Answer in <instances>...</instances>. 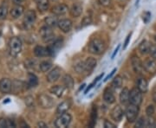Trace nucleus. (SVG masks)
Wrapping results in <instances>:
<instances>
[{
  "label": "nucleus",
  "instance_id": "f257e3e1",
  "mask_svg": "<svg viewBox=\"0 0 156 128\" xmlns=\"http://www.w3.org/2000/svg\"><path fill=\"white\" fill-rule=\"evenodd\" d=\"M105 43L102 40L95 38L93 39L89 44V51L95 56L101 55L105 51Z\"/></svg>",
  "mask_w": 156,
  "mask_h": 128
},
{
  "label": "nucleus",
  "instance_id": "f03ea898",
  "mask_svg": "<svg viewBox=\"0 0 156 128\" xmlns=\"http://www.w3.org/2000/svg\"><path fill=\"white\" fill-rule=\"evenodd\" d=\"M10 53L12 56H17L22 50V41L19 37H12L9 43Z\"/></svg>",
  "mask_w": 156,
  "mask_h": 128
},
{
  "label": "nucleus",
  "instance_id": "7ed1b4c3",
  "mask_svg": "<svg viewBox=\"0 0 156 128\" xmlns=\"http://www.w3.org/2000/svg\"><path fill=\"white\" fill-rule=\"evenodd\" d=\"M139 114V106L130 104L127 107L126 112H125V115L127 118V120L129 123H134L138 117Z\"/></svg>",
  "mask_w": 156,
  "mask_h": 128
},
{
  "label": "nucleus",
  "instance_id": "20e7f679",
  "mask_svg": "<svg viewBox=\"0 0 156 128\" xmlns=\"http://www.w3.org/2000/svg\"><path fill=\"white\" fill-rule=\"evenodd\" d=\"M71 119H72V117L69 113H68L67 112H63L56 119L55 126L58 128L68 127L69 125L71 122Z\"/></svg>",
  "mask_w": 156,
  "mask_h": 128
},
{
  "label": "nucleus",
  "instance_id": "39448f33",
  "mask_svg": "<svg viewBox=\"0 0 156 128\" xmlns=\"http://www.w3.org/2000/svg\"><path fill=\"white\" fill-rule=\"evenodd\" d=\"M142 102V92L137 88H133L129 92V103L140 106Z\"/></svg>",
  "mask_w": 156,
  "mask_h": 128
},
{
  "label": "nucleus",
  "instance_id": "423d86ee",
  "mask_svg": "<svg viewBox=\"0 0 156 128\" xmlns=\"http://www.w3.org/2000/svg\"><path fill=\"white\" fill-rule=\"evenodd\" d=\"M38 103L41 107L44 109H50L52 108L55 105V101L53 98H51L50 95L42 94L38 96Z\"/></svg>",
  "mask_w": 156,
  "mask_h": 128
},
{
  "label": "nucleus",
  "instance_id": "0eeeda50",
  "mask_svg": "<svg viewBox=\"0 0 156 128\" xmlns=\"http://www.w3.org/2000/svg\"><path fill=\"white\" fill-rule=\"evenodd\" d=\"M39 34L45 43H50V42L55 39V34L53 32V30L51 29V27H49L47 25L40 29Z\"/></svg>",
  "mask_w": 156,
  "mask_h": 128
},
{
  "label": "nucleus",
  "instance_id": "6e6552de",
  "mask_svg": "<svg viewBox=\"0 0 156 128\" xmlns=\"http://www.w3.org/2000/svg\"><path fill=\"white\" fill-rule=\"evenodd\" d=\"M37 15L34 11H28L23 18V24L26 28H30L36 21Z\"/></svg>",
  "mask_w": 156,
  "mask_h": 128
},
{
  "label": "nucleus",
  "instance_id": "1a4fd4ad",
  "mask_svg": "<svg viewBox=\"0 0 156 128\" xmlns=\"http://www.w3.org/2000/svg\"><path fill=\"white\" fill-rule=\"evenodd\" d=\"M62 69L59 67H54L50 72H49L47 75V81L50 83H54L56 81H58V79L60 78L61 75Z\"/></svg>",
  "mask_w": 156,
  "mask_h": 128
},
{
  "label": "nucleus",
  "instance_id": "9d476101",
  "mask_svg": "<svg viewBox=\"0 0 156 128\" xmlns=\"http://www.w3.org/2000/svg\"><path fill=\"white\" fill-rule=\"evenodd\" d=\"M72 21L69 20V19H67V18L59 20L58 21V24H57V26L59 27V29H61L62 32H64V33L69 32L70 29H72Z\"/></svg>",
  "mask_w": 156,
  "mask_h": 128
},
{
  "label": "nucleus",
  "instance_id": "9b49d317",
  "mask_svg": "<svg viewBox=\"0 0 156 128\" xmlns=\"http://www.w3.org/2000/svg\"><path fill=\"white\" fill-rule=\"evenodd\" d=\"M12 88L11 81L8 78H3L0 80V91L3 94H9Z\"/></svg>",
  "mask_w": 156,
  "mask_h": 128
},
{
  "label": "nucleus",
  "instance_id": "f8f14e48",
  "mask_svg": "<svg viewBox=\"0 0 156 128\" xmlns=\"http://www.w3.org/2000/svg\"><path fill=\"white\" fill-rule=\"evenodd\" d=\"M143 67L147 72L149 74H155L156 73V61L154 59H147L143 63Z\"/></svg>",
  "mask_w": 156,
  "mask_h": 128
},
{
  "label": "nucleus",
  "instance_id": "ddd939ff",
  "mask_svg": "<svg viewBox=\"0 0 156 128\" xmlns=\"http://www.w3.org/2000/svg\"><path fill=\"white\" fill-rule=\"evenodd\" d=\"M131 64H132V67H133L134 71L136 74L141 73L142 69L144 68L143 67V63L140 60V58L138 56H133L132 57V59H131Z\"/></svg>",
  "mask_w": 156,
  "mask_h": 128
},
{
  "label": "nucleus",
  "instance_id": "4468645a",
  "mask_svg": "<svg viewBox=\"0 0 156 128\" xmlns=\"http://www.w3.org/2000/svg\"><path fill=\"white\" fill-rule=\"evenodd\" d=\"M69 11V7L64 4L56 5L52 8V13H54L56 16H62L66 14Z\"/></svg>",
  "mask_w": 156,
  "mask_h": 128
},
{
  "label": "nucleus",
  "instance_id": "2eb2a0df",
  "mask_svg": "<svg viewBox=\"0 0 156 128\" xmlns=\"http://www.w3.org/2000/svg\"><path fill=\"white\" fill-rule=\"evenodd\" d=\"M34 54L37 57H44L50 56V51L49 48H45L43 46H37L34 49Z\"/></svg>",
  "mask_w": 156,
  "mask_h": 128
},
{
  "label": "nucleus",
  "instance_id": "dca6fc26",
  "mask_svg": "<svg viewBox=\"0 0 156 128\" xmlns=\"http://www.w3.org/2000/svg\"><path fill=\"white\" fill-rule=\"evenodd\" d=\"M111 117L115 121L122 120L123 117V110L120 106H115L111 111Z\"/></svg>",
  "mask_w": 156,
  "mask_h": 128
},
{
  "label": "nucleus",
  "instance_id": "f3484780",
  "mask_svg": "<svg viewBox=\"0 0 156 128\" xmlns=\"http://www.w3.org/2000/svg\"><path fill=\"white\" fill-rule=\"evenodd\" d=\"M97 61L95 58L93 57H89L86 59V61H84V66H85V71L86 72H91L96 66Z\"/></svg>",
  "mask_w": 156,
  "mask_h": 128
},
{
  "label": "nucleus",
  "instance_id": "a211bd4d",
  "mask_svg": "<svg viewBox=\"0 0 156 128\" xmlns=\"http://www.w3.org/2000/svg\"><path fill=\"white\" fill-rule=\"evenodd\" d=\"M70 106H71V102L69 100H64L58 105L57 108H56V112L59 114L66 112L69 109Z\"/></svg>",
  "mask_w": 156,
  "mask_h": 128
},
{
  "label": "nucleus",
  "instance_id": "6ab92c4d",
  "mask_svg": "<svg viewBox=\"0 0 156 128\" xmlns=\"http://www.w3.org/2000/svg\"><path fill=\"white\" fill-rule=\"evenodd\" d=\"M65 88H65L64 86L56 85V86H54V87H52V88L50 89V92L51 94L56 95V97L60 98V97H62V95H63Z\"/></svg>",
  "mask_w": 156,
  "mask_h": 128
},
{
  "label": "nucleus",
  "instance_id": "aec40b11",
  "mask_svg": "<svg viewBox=\"0 0 156 128\" xmlns=\"http://www.w3.org/2000/svg\"><path fill=\"white\" fill-rule=\"evenodd\" d=\"M23 11H24V8L19 5L15 6L11 9V16L13 18H18L23 14Z\"/></svg>",
  "mask_w": 156,
  "mask_h": 128
},
{
  "label": "nucleus",
  "instance_id": "412c9836",
  "mask_svg": "<svg viewBox=\"0 0 156 128\" xmlns=\"http://www.w3.org/2000/svg\"><path fill=\"white\" fill-rule=\"evenodd\" d=\"M103 100H105L107 103H108V104H113L115 101V95L113 94V92L109 88H107L104 91Z\"/></svg>",
  "mask_w": 156,
  "mask_h": 128
},
{
  "label": "nucleus",
  "instance_id": "4be33fe9",
  "mask_svg": "<svg viewBox=\"0 0 156 128\" xmlns=\"http://www.w3.org/2000/svg\"><path fill=\"white\" fill-rule=\"evenodd\" d=\"M83 12V5L79 3H76L75 5H73L72 8L70 10V14L72 15V17H78L81 16Z\"/></svg>",
  "mask_w": 156,
  "mask_h": 128
},
{
  "label": "nucleus",
  "instance_id": "5701e85b",
  "mask_svg": "<svg viewBox=\"0 0 156 128\" xmlns=\"http://www.w3.org/2000/svg\"><path fill=\"white\" fill-rule=\"evenodd\" d=\"M129 90L127 88H124L120 95V101L122 105H127L129 103Z\"/></svg>",
  "mask_w": 156,
  "mask_h": 128
},
{
  "label": "nucleus",
  "instance_id": "b1692460",
  "mask_svg": "<svg viewBox=\"0 0 156 128\" xmlns=\"http://www.w3.org/2000/svg\"><path fill=\"white\" fill-rule=\"evenodd\" d=\"M151 43L149 42H147V40L142 41L139 45V51L142 54V55H146L149 53V50H150Z\"/></svg>",
  "mask_w": 156,
  "mask_h": 128
},
{
  "label": "nucleus",
  "instance_id": "393cba45",
  "mask_svg": "<svg viewBox=\"0 0 156 128\" xmlns=\"http://www.w3.org/2000/svg\"><path fill=\"white\" fill-rule=\"evenodd\" d=\"M37 9L39 11L44 12L50 7V1L49 0H37Z\"/></svg>",
  "mask_w": 156,
  "mask_h": 128
},
{
  "label": "nucleus",
  "instance_id": "a878e982",
  "mask_svg": "<svg viewBox=\"0 0 156 128\" xmlns=\"http://www.w3.org/2000/svg\"><path fill=\"white\" fill-rule=\"evenodd\" d=\"M62 82H63V85L64 87L68 89H71L73 88L74 87V80L73 78L69 75V74H65L62 78Z\"/></svg>",
  "mask_w": 156,
  "mask_h": 128
},
{
  "label": "nucleus",
  "instance_id": "bb28decb",
  "mask_svg": "<svg viewBox=\"0 0 156 128\" xmlns=\"http://www.w3.org/2000/svg\"><path fill=\"white\" fill-rule=\"evenodd\" d=\"M137 88L142 93H146L148 89V83L145 78H140L137 82Z\"/></svg>",
  "mask_w": 156,
  "mask_h": 128
},
{
  "label": "nucleus",
  "instance_id": "cd10ccee",
  "mask_svg": "<svg viewBox=\"0 0 156 128\" xmlns=\"http://www.w3.org/2000/svg\"><path fill=\"white\" fill-rule=\"evenodd\" d=\"M0 127H16V124H15V122L13 120L8 119H0Z\"/></svg>",
  "mask_w": 156,
  "mask_h": 128
},
{
  "label": "nucleus",
  "instance_id": "c85d7f7f",
  "mask_svg": "<svg viewBox=\"0 0 156 128\" xmlns=\"http://www.w3.org/2000/svg\"><path fill=\"white\" fill-rule=\"evenodd\" d=\"M28 83L30 87L33 88V87L37 86V84H38V78H37L34 74L30 73L28 75Z\"/></svg>",
  "mask_w": 156,
  "mask_h": 128
},
{
  "label": "nucleus",
  "instance_id": "c756f323",
  "mask_svg": "<svg viewBox=\"0 0 156 128\" xmlns=\"http://www.w3.org/2000/svg\"><path fill=\"white\" fill-rule=\"evenodd\" d=\"M44 22L47 26L49 27H55L58 24V20L55 17H48L44 19Z\"/></svg>",
  "mask_w": 156,
  "mask_h": 128
},
{
  "label": "nucleus",
  "instance_id": "7c9ffc66",
  "mask_svg": "<svg viewBox=\"0 0 156 128\" xmlns=\"http://www.w3.org/2000/svg\"><path fill=\"white\" fill-rule=\"evenodd\" d=\"M39 67H40V69H41L42 72H47V71H49L50 68H51V67H52V62L50 61H42V62L40 63Z\"/></svg>",
  "mask_w": 156,
  "mask_h": 128
},
{
  "label": "nucleus",
  "instance_id": "2f4dec72",
  "mask_svg": "<svg viewBox=\"0 0 156 128\" xmlns=\"http://www.w3.org/2000/svg\"><path fill=\"white\" fill-rule=\"evenodd\" d=\"M112 86L115 88H120L122 86V78L120 75H117L116 77H115L113 81H112Z\"/></svg>",
  "mask_w": 156,
  "mask_h": 128
},
{
  "label": "nucleus",
  "instance_id": "473e14b6",
  "mask_svg": "<svg viewBox=\"0 0 156 128\" xmlns=\"http://www.w3.org/2000/svg\"><path fill=\"white\" fill-rule=\"evenodd\" d=\"M75 69L77 73H83L85 71V66H84V61H78L75 65Z\"/></svg>",
  "mask_w": 156,
  "mask_h": 128
},
{
  "label": "nucleus",
  "instance_id": "72a5a7b5",
  "mask_svg": "<svg viewBox=\"0 0 156 128\" xmlns=\"http://www.w3.org/2000/svg\"><path fill=\"white\" fill-rule=\"evenodd\" d=\"M8 14V10L6 6H0V20L5 19Z\"/></svg>",
  "mask_w": 156,
  "mask_h": 128
},
{
  "label": "nucleus",
  "instance_id": "f704fd0d",
  "mask_svg": "<svg viewBox=\"0 0 156 128\" xmlns=\"http://www.w3.org/2000/svg\"><path fill=\"white\" fill-rule=\"evenodd\" d=\"M146 126H147V127H155V119H154V118L151 117V116H148V119H146Z\"/></svg>",
  "mask_w": 156,
  "mask_h": 128
},
{
  "label": "nucleus",
  "instance_id": "c9c22d12",
  "mask_svg": "<svg viewBox=\"0 0 156 128\" xmlns=\"http://www.w3.org/2000/svg\"><path fill=\"white\" fill-rule=\"evenodd\" d=\"M146 126V119L144 117L140 118L139 119H137V122L135 124V127H145Z\"/></svg>",
  "mask_w": 156,
  "mask_h": 128
},
{
  "label": "nucleus",
  "instance_id": "e433bc0d",
  "mask_svg": "<svg viewBox=\"0 0 156 128\" xmlns=\"http://www.w3.org/2000/svg\"><path fill=\"white\" fill-rule=\"evenodd\" d=\"M151 58L154 59V60H156V46L154 44H151L150 46V50H149V53Z\"/></svg>",
  "mask_w": 156,
  "mask_h": 128
},
{
  "label": "nucleus",
  "instance_id": "4c0bfd02",
  "mask_svg": "<svg viewBox=\"0 0 156 128\" xmlns=\"http://www.w3.org/2000/svg\"><path fill=\"white\" fill-rule=\"evenodd\" d=\"M154 111H155L154 106H153V105H150V106H148L147 107V109H146V113L147 114V116H152V115L154 113Z\"/></svg>",
  "mask_w": 156,
  "mask_h": 128
},
{
  "label": "nucleus",
  "instance_id": "58836bf2",
  "mask_svg": "<svg viewBox=\"0 0 156 128\" xmlns=\"http://www.w3.org/2000/svg\"><path fill=\"white\" fill-rule=\"evenodd\" d=\"M142 18H143V21H144L146 23H147V22H149V20H150V18H151L150 12H148V11L145 12V13L143 14V17H142Z\"/></svg>",
  "mask_w": 156,
  "mask_h": 128
},
{
  "label": "nucleus",
  "instance_id": "ea45409f",
  "mask_svg": "<svg viewBox=\"0 0 156 128\" xmlns=\"http://www.w3.org/2000/svg\"><path fill=\"white\" fill-rule=\"evenodd\" d=\"M98 2L100 3L101 5L102 6H108L110 5V3H111V0H98Z\"/></svg>",
  "mask_w": 156,
  "mask_h": 128
},
{
  "label": "nucleus",
  "instance_id": "a19ab883",
  "mask_svg": "<svg viewBox=\"0 0 156 128\" xmlns=\"http://www.w3.org/2000/svg\"><path fill=\"white\" fill-rule=\"evenodd\" d=\"M104 127L105 128H115V127H116V126H115V124H113V123L108 121V120H105V122H104Z\"/></svg>",
  "mask_w": 156,
  "mask_h": 128
},
{
  "label": "nucleus",
  "instance_id": "79ce46f5",
  "mask_svg": "<svg viewBox=\"0 0 156 128\" xmlns=\"http://www.w3.org/2000/svg\"><path fill=\"white\" fill-rule=\"evenodd\" d=\"M130 37H131V34H129L128 36H127L126 40H125V43H124V45H123V49H126V48L128 47V43H129V41H130Z\"/></svg>",
  "mask_w": 156,
  "mask_h": 128
},
{
  "label": "nucleus",
  "instance_id": "37998d69",
  "mask_svg": "<svg viewBox=\"0 0 156 128\" xmlns=\"http://www.w3.org/2000/svg\"><path fill=\"white\" fill-rule=\"evenodd\" d=\"M115 71H116V68H114V69H113V70L111 71V73H110V74H108V75L107 76L106 78L104 79V81H108V79L111 78L112 76H113V74H115Z\"/></svg>",
  "mask_w": 156,
  "mask_h": 128
},
{
  "label": "nucleus",
  "instance_id": "c03bdc74",
  "mask_svg": "<svg viewBox=\"0 0 156 128\" xmlns=\"http://www.w3.org/2000/svg\"><path fill=\"white\" fill-rule=\"evenodd\" d=\"M120 47H121V45H118L117 46V48L115 50V51H114V53H113V55H112L111 56V59H114L115 58V56H116V54L118 53V51H119V50H120Z\"/></svg>",
  "mask_w": 156,
  "mask_h": 128
},
{
  "label": "nucleus",
  "instance_id": "a18cd8bd",
  "mask_svg": "<svg viewBox=\"0 0 156 128\" xmlns=\"http://www.w3.org/2000/svg\"><path fill=\"white\" fill-rule=\"evenodd\" d=\"M24 1H25V0H13V3H14L15 5H19L23 4Z\"/></svg>",
  "mask_w": 156,
  "mask_h": 128
},
{
  "label": "nucleus",
  "instance_id": "49530a36",
  "mask_svg": "<svg viewBox=\"0 0 156 128\" xmlns=\"http://www.w3.org/2000/svg\"><path fill=\"white\" fill-rule=\"evenodd\" d=\"M38 126L44 128V127H47V125H46V124L44 122H40V123H38Z\"/></svg>",
  "mask_w": 156,
  "mask_h": 128
},
{
  "label": "nucleus",
  "instance_id": "de8ad7c7",
  "mask_svg": "<svg viewBox=\"0 0 156 128\" xmlns=\"http://www.w3.org/2000/svg\"><path fill=\"white\" fill-rule=\"evenodd\" d=\"M85 86H86V85H85V84H83V86H82V87H81V88H79V91H81L82 89H83L84 88H85Z\"/></svg>",
  "mask_w": 156,
  "mask_h": 128
},
{
  "label": "nucleus",
  "instance_id": "09e8293b",
  "mask_svg": "<svg viewBox=\"0 0 156 128\" xmlns=\"http://www.w3.org/2000/svg\"><path fill=\"white\" fill-rule=\"evenodd\" d=\"M155 40H156V37H155Z\"/></svg>",
  "mask_w": 156,
  "mask_h": 128
}]
</instances>
